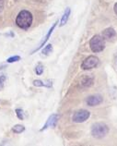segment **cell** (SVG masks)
<instances>
[{"instance_id":"6da1fadb","label":"cell","mask_w":117,"mask_h":146,"mask_svg":"<svg viewBox=\"0 0 117 146\" xmlns=\"http://www.w3.org/2000/svg\"><path fill=\"white\" fill-rule=\"evenodd\" d=\"M32 15L28 10H22L18 14L16 19V24L20 27V29L27 30L32 24Z\"/></svg>"},{"instance_id":"7a4b0ae2","label":"cell","mask_w":117,"mask_h":146,"mask_svg":"<svg viewBox=\"0 0 117 146\" xmlns=\"http://www.w3.org/2000/svg\"><path fill=\"white\" fill-rule=\"evenodd\" d=\"M109 132V128L106 124L101 122H98L93 124L91 127V135L96 139H101L105 137Z\"/></svg>"},{"instance_id":"3957f363","label":"cell","mask_w":117,"mask_h":146,"mask_svg":"<svg viewBox=\"0 0 117 146\" xmlns=\"http://www.w3.org/2000/svg\"><path fill=\"white\" fill-rule=\"evenodd\" d=\"M89 47L93 53H100L105 48V40L101 35H94L89 41Z\"/></svg>"},{"instance_id":"277c9868","label":"cell","mask_w":117,"mask_h":146,"mask_svg":"<svg viewBox=\"0 0 117 146\" xmlns=\"http://www.w3.org/2000/svg\"><path fill=\"white\" fill-rule=\"evenodd\" d=\"M100 63V59L95 56H89L83 60L81 64V68L83 70H89L96 68Z\"/></svg>"},{"instance_id":"5b68a950","label":"cell","mask_w":117,"mask_h":146,"mask_svg":"<svg viewBox=\"0 0 117 146\" xmlns=\"http://www.w3.org/2000/svg\"><path fill=\"white\" fill-rule=\"evenodd\" d=\"M89 117H90V113L89 112V111L85 110V109H82V110H79L74 114V116L72 117V120L75 123H83L86 120H88Z\"/></svg>"},{"instance_id":"8992f818","label":"cell","mask_w":117,"mask_h":146,"mask_svg":"<svg viewBox=\"0 0 117 146\" xmlns=\"http://www.w3.org/2000/svg\"><path fill=\"white\" fill-rule=\"evenodd\" d=\"M58 118H59V116L57 114H53L52 116L48 117L46 123H45L43 128L41 129V131H43V130L47 129L48 128H55L56 124H57Z\"/></svg>"},{"instance_id":"52a82bcc","label":"cell","mask_w":117,"mask_h":146,"mask_svg":"<svg viewBox=\"0 0 117 146\" xmlns=\"http://www.w3.org/2000/svg\"><path fill=\"white\" fill-rule=\"evenodd\" d=\"M103 101V98L101 95L100 94H94V95H90L86 100L87 105L89 106H96L101 105Z\"/></svg>"},{"instance_id":"ba28073f","label":"cell","mask_w":117,"mask_h":146,"mask_svg":"<svg viewBox=\"0 0 117 146\" xmlns=\"http://www.w3.org/2000/svg\"><path fill=\"white\" fill-rule=\"evenodd\" d=\"M57 23H58V21H55L54 24H53V26L51 27L50 29H49V31H48V33H47V34L45 35V37L43 39V41H41V44L39 45L38 47H36L33 51L32 52V54H34L35 52H37V51H39V50L41 49V48H43V46H44V44H46V42L49 40V38H50V36L52 35V33H53V32H54V30L55 29V27H56V25H57Z\"/></svg>"},{"instance_id":"9c48e42d","label":"cell","mask_w":117,"mask_h":146,"mask_svg":"<svg viewBox=\"0 0 117 146\" xmlns=\"http://www.w3.org/2000/svg\"><path fill=\"white\" fill-rule=\"evenodd\" d=\"M116 32L114 29L112 28H107L103 32V37L104 40H112L116 37Z\"/></svg>"},{"instance_id":"30bf717a","label":"cell","mask_w":117,"mask_h":146,"mask_svg":"<svg viewBox=\"0 0 117 146\" xmlns=\"http://www.w3.org/2000/svg\"><path fill=\"white\" fill-rule=\"evenodd\" d=\"M70 13H71L70 7H67V9L65 10V12H64V14H63L61 21H60V26H61V27H63L64 25L66 24V22H67V21H68V19H69Z\"/></svg>"},{"instance_id":"8fae6325","label":"cell","mask_w":117,"mask_h":146,"mask_svg":"<svg viewBox=\"0 0 117 146\" xmlns=\"http://www.w3.org/2000/svg\"><path fill=\"white\" fill-rule=\"evenodd\" d=\"M92 83H93V78L85 75L84 78L81 80L80 85H81V87H89L92 85Z\"/></svg>"},{"instance_id":"7c38bea8","label":"cell","mask_w":117,"mask_h":146,"mask_svg":"<svg viewBox=\"0 0 117 146\" xmlns=\"http://www.w3.org/2000/svg\"><path fill=\"white\" fill-rule=\"evenodd\" d=\"M33 85L37 86V87H48V88H51L53 86V83L52 82H48V83L46 82H43V80H35L33 82Z\"/></svg>"},{"instance_id":"4fadbf2b","label":"cell","mask_w":117,"mask_h":146,"mask_svg":"<svg viewBox=\"0 0 117 146\" xmlns=\"http://www.w3.org/2000/svg\"><path fill=\"white\" fill-rule=\"evenodd\" d=\"M52 52H53V45L51 44H48L46 46H44V48L41 50V54H43V56H49L50 54H52Z\"/></svg>"},{"instance_id":"5bb4252c","label":"cell","mask_w":117,"mask_h":146,"mask_svg":"<svg viewBox=\"0 0 117 146\" xmlns=\"http://www.w3.org/2000/svg\"><path fill=\"white\" fill-rule=\"evenodd\" d=\"M25 130V127L23 125H20V124H18V125H15L13 128H12V131L15 132V133H17V134H20V133H22Z\"/></svg>"},{"instance_id":"9a60e30c","label":"cell","mask_w":117,"mask_h":146,"mask_svg":"<svg viewBox=\"0 0 117 146\" xmlns=\"http://www.w3.org/2000/svg\"><path fill=\"white\" fill-rule=\"evenodd\" d=\"M43 71H44V67L43 66V64L39 63V64L36 66V68H35V72H36V74L40 76V75L43 74Z\"/></svg>"},{"instance_id":"2e32d148","label":"cell","mask_w":117,"mask_h":146,"mask_svg":"<svg viewBox=\"0 0 117 146\" xmlns=\"http://www.w3.org/2000/svg\"><path fill=\"white\" fill-rule=\"evenodd\" d=\"M20 60V56H10L9 58L7 59V63H14V62H18V61Z\"/></svg>"},{"instance_id":"e0dca14e","label":"cell","mask_w":117,"mask_h":146,"mask_svg":"<svg viewBox=\"0 0 117 146\" xmlns=\"http://www.w3.org/2000/svg\"><path fill=\"white\" fill-rule=\"evenodd\" d=\"M16 115L18 119H23L24 118V113H23V110L20 109V108H17L16 109Z\"/></svg>"},{"instance_id":"ac0fdd59","label":"cell","mask_w":117,"mask_h":146,"mask_svg":"<svg viewBox=\"0 0 117 146\" xmlns=\"http://www.w3.org/2000/svg\"><path fill=\"white\" fill-rule=\"evenodd\" d=\"M6 80H7V77L5 75H1V76H0V91L3 90L4 86H5Z\"/></svg>"},{"instance_id":"d6986e66","label":"cell","mask_w":117,"mask_h":146,"mask_svg":"<svg viewBox=\"0 0 117 146\" xmlns=\"http://www.w3.org/2000/svg\"><path fill=\"white\" fill-rule=\"evenodd\" d=\"M4 9V0H0V12L3 10Z\"/></svg>"},{"instance_id":"ffe728a7","label":"cell","mask_w":117,"mask_h":146,"mask_svg":"<svg viewBox=\"0 0 117 146\" xmlns=\"http://www.w3.org/2000/svg\"><path fill=\"white\" fill-rule=\"evenodd\" d=\"M114 13L117 15V3L114 4Z\"/></svg>"}]
</instances>
